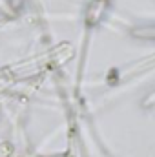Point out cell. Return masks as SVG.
<instances>
[{"instance_id": "cell-1", "label": "cell", "mask_w": 155, "mask_h": 157, "mask_svg": "<svg viewBox=\"0 0 155 157\" xmlns=\"http://www.w3.org/2000/svg\"><path fill=\"white\" fill-rule=\"evenodd\" d=\"M131 35L135 39H146V40H155V24H142L131 29Z\"/></svg>"}, {"instance_id": "cell-2", "label": "cell", "mask_w": 155, "mask_h": 157, "mask_svg": "<svg viewBox=\"0 0 155 157\" xmlns=\"http://www.w3.org/2000/svg\"><path fill=\"white\" fill-rule=\"evenodd\" d=\"M141 106H142L144 110H152V108H155V90L150 91V93H146V95L141 99Z\"/></svg>"}]
</instances>
